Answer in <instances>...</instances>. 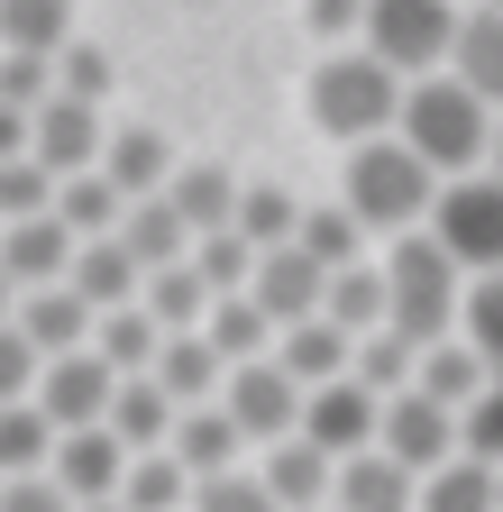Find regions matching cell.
I'll list each match as a JSON object with an SVG mask.
<instances>
[{"mask_svg":"<svg viewBox=\"0 0 503 512\" xmlns=\"http://www.w3.org/2000/svg\"><path fill=\"white\" fill-rule=\"evenodd\" d=\"M485 128H494V110H485L458 74H412L403 101H394V138H403L439 183L485 165Z\"/></svg>","mask_w":503,"mask_h":512,"instance_id":"cell-1","label":"cell"},{"mask_svg":"<svg viewBox=\"0 0 503 512\" xmlns=\"http://www.w3.org/2000/svg\"><path fill=\"white\" fill-rule=\"evenodd\" d=\"M430 192H439V174L394 138H357L348 147V174H339V211L366 229V238H403V229H421V211H430Z\"/></svg>","mask_w":503,"mask_h":512,"instance_id":"cell-2","label":"cell"},{"mask_svg":"<svg viewBox=\"0 0 503 512\" xmlns=\"http://www.w3.org/2000/svg\"><path fill=\"white\" fill-rule=\"evenodd\" d=\"M375 275H385V330H394V339L430 348V339L458 320V284H467V275H458L439 247H430V229H403V238H385Z\"/></svg>","mask_w":503,"mask_h":512,"instance_id":"cell-3","label":"cell"},{"mask_svg":"<svg viewBox=\"0 0 503 512\" xmlns=\"http://www.w3.org/2000/svg\"><path fill=\"white\" fill-rule=\"evenodd\" d=\"M302 101H311V128H321V138L357 147V138H385V128H394L403 74H385V64H375L366 46H339V55H321V64H311Z\"/></svg>","mask_w":503,"mask_h":512,"instance_id":"cell-4","label":"cell"},{"mask_svg":"<svg viewBox=\"0 0 503 512\" xmlns=\"http://www.w3.org/2000/svg\"><path fill=\"white\" fill-rule=\"evenodd\" d=\"M421 229H430V247L449 256L458 275H485V266H503V183L476 165V174H449L430 192V211H421Z\"/></svg>","mask_w":503,"mask_h":512,"instance_id":"cell-5","label":"cell"},{"mask_svg":"<svg viewBox=\"0 0 503 512\" xmlns=\"http://www.w3.org/2000/svg\"><path fill=\"white\" fill-rule=\"evenodd\" d=\"M449 28H458V0H366L357 46L385 64V74H439L449 64Z\"/></svg>","mask_w":503,"mask_h":512,"instance_id":"cell-6","label":"cell"},{"mask_svg":"<svg viewBox=\"0 0 503 512\" xmlns=\"http://www.w3.org/2000/svg\"><path fill=\"white\" fill-rule=\"evenodd\" d=\"M220 412H229V430L247 439V448H266V439H284L293 421H302V384L275 366V357H238V366H220V394H211Z\"/></svg>","mask_w":503,"mask_h":512,"instance_id":"cell-7","label":"cell"},{"mask_svg":"<svg viewBox=\"0 0 503 512\" xmlns=\"http://www.w3.org/2000/svg\"><path fill=\"white\" fill-rule=\"evenodd\" d=\"M366 448H385L394 467L430 476L439 458H458V412H449V403H430L421 384H403V394L375 403V439H366Z\"/></svg>","mask_w":503,"mask_h":512,"instance_id":"cell-8","label":"cell"},{"mask_svg":"<svg viewBox=\"0 0 503 512\" xmlns=\"http://www.w3.org/2000/svg\"><path fill=\"white\" fill-rule=\"evenodd\" d=\"M321 284H330V266H311L293 238H275V247H257V266H247L238 293L257 302L275 330H293V320H321Z\"/></svg>","mask_w":503,"mask_h":512,"instance_id":"cell-9","label":"cell"},{"mask_svg":"<svg viewBox=\"0 0 503 512\" xmlns=\"http://www.w3.org/2000/svg\"><path fill=\"white\" fill-rule=\"evenodd\" d=\"M110 384H119V375H110L92 348H65V357H37V384H28V403H37L55 430H83V421H101Z\"/></svg>","mask_w":503,"mask_h":512,"instance_id":"cell-10","label":"cell"},{"mask_svg":"<svg viewBox=\"0 0 503 512\" xmlns=\"http://www.w3.org/2000/svg\"><path fill=\"white\" fill-rule=\"evenodd\" d=\"M247 467H257V485L284 503V512H321L330 503V448H311L302 430H284V439H266V448H247Z\"/></svg>","mask_w":503,"mask_h":512,"instance_id":"cell-11","label":"cell"},{"mask_svg":"<svg viewBox=\"0 0 503 512\" xmlns=\"http://www.w3.org/2000/svg\"><path fill=\"white\" fill-rule=\"evenodd\" d=\"M101 110L92 101H65V92H46L37 110H28V156L46 165V174H83L92 156H101Z\"/></svg>","mask_w":503,"mask_h":512,"instance_id":"cell-12","label":"cell"},{"mask_svg":"<svg viewBox=\"0 0 503 512\" xmlns=\"http://www.w3.org/2000/svg\"><path fill=\"white\" fill-rule=\"evenodd\" d=\"M311 448H330V458H348V448H366L375 439V394L366 384H348V375H330V384H311L302 394V421H293Z\"/></svg>","mask_w":503,"mask_h":512,"instance_id":"cell-13","label":"cell"},{"mask_svg":"<svg viewBox=\"0 0 503 512\" xmlns=\"http://www.w3.org/2000/svg\"><path fill=\"white\" fill-rule=\"evenodd\" d=\"M119 467H129V448H119L101 421H83V430H55V448H46V476L65 485L74 503H101V494L119 485Z\"/></svg>","mask_w":503,"mask_h":512,"instance_id":"cell-14","label":"cell"},{"mask_svg":"<svg viewBox=\"0 0 503 512\" xmlns=\"http://www.w3.org/2000/svg\"><path fill=\"white\" fill-rule=\"evenodd\" d=\"M65 266H74V229L55 220V211L0 220V275H10L19 293H28V284H65Z\"/></svg>","mask_w":503,"mask_h":512,"instance_id":"cell-15","label":"cell"},{"mask_svg":"<svg viewBox=\"0 0 503 512\" xmlns=\"http://www.w3.org/2000/svg\"><path fill=\"white\" fill-rule=\"evenodd\" d=\"M439 74H458L485 110H503V10H458V28H449V64Z\"/></svg>","mask_w":503,"mask_h":512,"instance_id":"cell-16","label":"cell"},{"mask_svg":"<svg viewBox=\"0 0 503 512\" xmlns=\"http://www.w3.org/2000/svg\"><path fill=\"white\" fill-rule=\"evenodd\" d=\"M330 512H412V467H394L385 448H348L330 467Z\"/></svg>","mask_w":503,"mask_h":512,"instance_id":"cell-17","label":"cell"},{"mask_svg":"<svg viewBox=\"0 0 503 512\" xmlns=\"http://www.w3.org/2000/svg\"><path fill=\"white\" fill-rule=\"evenodd\" d=\"M165 458H174L183 476H220V467H247V439L229 430L220 403H183L174 430H165Z\"/></svg>","mask_w":503,"mask_h":512,"instance_id":"cell-18","label":"cell"},{"mask_svg":"<svg viewBox=\"0 0 503 512\" xmlns=\"http://www.w3.org/2000/svg\"><path fill=\"white\" fill-rule=\"evenodd\" d=\"M10 330L37 348V357H65V348H83V330H92V311L74 302V284H28L19 302H10Z\"/></svg>","mask_w":503,"mask_h":512,"instance_id":"cell-19","label":"cell"},{"mask_svg":"<svg viewBox=\"0 0 503 512\" xmlns=\"http://www.w3.org/2000/svg\"><path fill=\"white\" fill-rule=\"evenodd\" d=\"M92 174L119 192V202H138V192H156V183L174 174V147L156 138V128H101V156H92Z\"/></svg>","mask_w":503,"mask_h":512,"instance_id":"cell-20","label":"cell"},{"mask_svg":"<svg viewBox=\"0 0 503 512\" xmlns=\"http://www.w3.org/2000/svg\"><path fill=\"white\" fill-rule=\"evenodd\" d=\"M147 375H156V394H165L174 412L220 394V357H211V339H202V330H165V339H156V357H147Z\"/></svg>","mask_w":503,"mask_h":512,"instance_id":"cell-21","label":"cell"},{"mask_svg":"<svg viewBox=\"0 0 503 512\" xmlns=\"http://www.w3.org/2000/svg\"><path fill=\"white\" fill-rule=\"evenodd\" d=\"M485 375H494V366H485L458 330H439L430 348H412V384H421L430 403H449V412H467V403L485 394Z\"/></svg>","mask_w":503,"mask_h":512,"instance_id":"cell-22","label":"cell"},{"mask_svg":"<svg viewBox=\"0 0 503 512\" xmlns=\"http://www.w3.org/2000/svg\"><path fill=\"white\" fill-rule=\"evenodd\" d=\"M65 284H74L83 311H119V302H138V256L119 247V238H74Z\"/></svg>","mask_w":503,"mask_h":512,"instance_id":"cell-23","label":"cell"},{"mask_svg":"<svg viewBox=\"0 0 503 512\" xmlns=\"http://www.w3.org/2000/svg\"><path fill=\"white\" fill-rule=\"evenodd\" d=\"M156 192L174 202V220L193 229V238H211V229H229V202H238V174H229V165H183V156H174V174H165Z\"/></svg>","mask_w":503,"mask_h":512,"instance_id":"cell-24","label":"cell"},{"mask_svg":"<svg viewBox=\"0 0 503 512\" xmlns=\"http://www.w3.org/2000/svg\"><path fill=\"white\" fill-rule=\"evenodd\" d=\"M101 430H110V439L138 458V448H165V430H174V403L156 394V375H119V384H110V403H101Z\"/></svg>","mask_w":503,"mask_h":512,"instance_id":"cell-25","label":"cell"},{"mask_svg":"<svg viewBox=\"0 0 503 512\" xmlns=\"http://www.w3.org/2000/svg\"><path fill=\"white\" fill-rule=\"evenodd\" d=\"M110 238L138 256V275H147V266H174V256L193 247V229L174 220V202H165V192H138V202H119V229H110Z\"/></svg>","mask_w":503,"mask_h":512,"instance_id":"cell-26","label":"cell"},{"mask_svg":"<svg viewBox=\"0 0 503 512\" xmlns=\"http://www.w3.org/2000/svg\"><path fill=\"white\" fill-rule=\"evenodd\" d=\"M302 394L311 384H330V375H348V330H330V320H293V330H275V348H266Z\"/></svg>","mask_w":503,"mask_h":512,"instance_id":"cell-27","label":"cell"},{"mask_svg":"<svg viewBox=\"0 0 503 512\" xmlns=\"http://www.w3.org/2000/svg\"><path fill=\"white\" fill-rule=\"evenodd\" d=\"M412 512H494V467L485 458H439L430 476H412Z\"/></svg>","mask_w":503,"mask_h":512,"instance_id":"cell-28","label":"cell"},{"mask_svg":"<svg viewBox=\"0 0 503 512\" xmlns=\"http://www.w3.org/2000/svg\"><path fill=\"white\" fill-rule=\"evenodd\" d=\"M193 330L211 339V357H220V366H238V357H266V348H275V320H266L257 302H247V293H211V311L193 320Z\"/></svg>","mask_w":503,"mask_h":512,"instance_id":"cell-29","label":"cell"},{"mask_svg":"<svg viewBox=\"0 0 503 512\" xmlns=\"http://www.w3.org/2000/svg\"><path fill=\"white\" fill-rule=\"evenodd\" d=\"M321 320L330 330H385V275H375V256H357V266H330L321 284Z\"/></svg>","mask_w":503,"mask_h":512,"instance_id":"cell-30","label":"cell"},{"mask_svg":"<svg viewBox=\"0 0 503 512\" xmlns=\"http://www.w3.org/2000/svg\"><path fill=\"white\" fill-rule=\"evenodd\" d=\"M183 494H193V476H183L165 448H138V458L119 467V485H110L119 512H183Z\"/></svg>","mask_w":503,"mask_h":512,"instance_id":"cell-31","label":"cell"},{"mask_svg":"<svg viewBox=\"0 0 503 512\" xmlns=\"http://www.w3.org/2000/svg\"><path fill=\"white\" fill-rule=\"evenodd\" d=\"M449 330L503 375V266H485V275H467L458 284V320H449Z\"/></svg>","mask_w":503,"mask_h":512,"instance_id":"cell-32","label":"cell"},{"mask_svg":"<svg viewBox=\"0 0 503 512\" xmlns=\"http://www.w3.org/2000/svg\"><path fill=\"white\" fill-rule=\"evenodd\" d=\"M46 211L65 220L74 238H110V229H119V192L83 165V174H55V202H46Z\"/></svg>","mask_w":503,"mask_h":512,"instance_id":"cell-33","label":"cell"},{"mask_svg":"<svg viewBox=\"0 0 503 512\" xmlns=\"http://www.w3.org/2000/svg\"><path fill=\"white\" fill-rule=\"evenodd\" d=\"M348 384H366L375 403L403 394V384H412V339H394V330H357V339H348Z\"/></svg>","mask_w":503,"mask_h":512,"instance_id":"cell-34","label":"cell"},{"mask_svg":"<svg viewBox=\"0 0 503 512\" xmlns=\"http://www.w3.org/2000/svg\"><path fill=\"white\" fill-rule=\"evenodd\" d=\"M293 247L311 256V266H357V256H366L375 238H366V229H357L339 202H321V211H293Z\"/></svg>","mask_w":503,"mask_h":512,"instance_id":"cell-35","label":"cell"},{"mask_svg":"<svg viewBox=\"0 0 503 512\" xmlns=\"http://www.w3.org/2000/svg\"><path fill=\"white\" fill-rule=\"evenodd\" d=\"M293 211H302L293 192L257 174V183H238V202H229V229H238L247 247H275V238H293Z\"/></svg>","mask_w":503,"mask_h":512,"instance_id":"cell-36","label":"cell"},{"mask_svg":"<svg viewBox=\"0 0 503 512\" xmlns=\"http://www.w3.org/2000/svg\"><path fill=\"white\" fill-rule=\"evenodd\" d=\"M65 37H74V0H0V46L55 55Z\"/></svg>","mask_w":503,"mask_h":512,"instance_id":"cell-37","label":"cell"},{"mask_svg":"<svg viewBox=\"0 0 503 512\" xmlns=\"http://www.w3.org/2000/svg\"><path fill=\"white\" fill-rule=\"evenodd\" d=\"M55 448V421L37 403H0V476H37Z\"/></svg>","mask_w":503,"mask_h":512,"instance_id":"cell-38","label":"cell"},{"mask_svg":"<svg viewBox=\"0 0 503 512\" xmlns=\"http://www.w3.org/2000/svg\"><path fill=\"white\" fill-rule=\"evenodd\" d=\"M183 512H284V503L257 485V467H220V476H193Z\"/></svg>","mask_w":503,"mask_h":512,"instance_id":"cell-39","label":"cell"},{"mask_svg":"<svg viewBox=\"0 0 503 512\" xmlns=\"http://www.w3.org/2000/svg\"><path fill=\"white\" fill-rule=\"evenodd\" d=\"M55 92H65V101H110V55L92 46V37H65V46H55Z\"/></svg>","mask_w":503,"mask_h":512,"instance_id":"cell-40","label":"cell"},{"mask_svg":"<svg viewBox=\"0 0 503 512\" xmlns=\"http://www.w3.org/2000/svg\"><path fill=\"white\" fill-rule=\"evenodd\" d=\"M55 202V174L37 156H0V220H37Z\"/></svg>","mask_w":503,"mask_h":512,"instance_id":"cell-41","label":"cell"},{"mask_svg":"<svg viewBox=\"0 0 503 512\" xmlns=\"http://www.w3.org/2000/svg\"><path fill=\"white\" fill-rule=\"evenodd\" d=\"M0 512H74V494L37 467V476H0Z\"/></svg>","mask_w":503,"mask_h":512,"instance_id":"cell-42","label":"cell"},{"mask_svg":"<svg viewBox=\"0 0 503 512\" xmlns=\"http://www.w3.org/2000/svg\"><path fill=\"white\" fill-rule=\"evenodd\" d=\"M28 384H37V348L0 320V403H28Z\"/></svg>","mask_w":503,"mask_h":512,"instance_id":"cell-43","label":"cell"},{"mask_svg":"<svg viewBox=\"0 0 503 512\" xmlns=\"http://www.w3.org/2000/svg\"><path fill=\"white\" fill-rule=\"evenodd\" d=\"M357 19H366V0H311V28L339 46H357Z\"/></svg>","mask_w":503,"mask_h":512,"instance_id":"cell-44","label":"cell"},{"mask_svg":"<svg viewBox=\"0 0 503 512\" xmlns=\"http://www.w3.org/2000/svg\"><path fill=\"white\" fill-rule=\"evenodd\" d=\"M0 156H28V110H0Z\"/></svg>","mask_w":503,"mask_h":512,"instance_id":"cell-45","label":"cell"},{"mask_svg":"<svg viewBox=\"0 0 503 512\" xmlns=\"http://www.w3.org/2000/svg\"><path fill=\"white\" fill-rule=\"evenodd\" d=\"M485 174L503 183V110H494V128H485Z\"/></svg>","mask_w":503,"mask_h":512,"instance_id":"cell-46","label":"cell"},{"mask_svg":"<svg viewBox=\"0 0 503 512\" xmlns=\"http://www.w3.org/2000/svg\"><path fill=\"white\" fill-rule=\"evenodd\" d=\"M10 302H19V284H10V275H0V320H10Z\"/></svg>","mask_w":503,"mask_h":512,"instance_id":"cell-47","label":"cell"},{"mask_svg":"<svg viewBox=\"0 0 503 512\" xmlns=\"http://www.w3.org/2000/svg\"><path fill=\"white\" fill-rule=\"evenodd\" d=\"M74 512H119V503H110V494H101V503H74Z\"/></svg>","mask_w":503,"mask_h":512,"instance_id":"cell-48","label":"cell"},{"mask_svg":"<svg viewBox=\"0 0 503 512\" xmlns=\"http://www.w3.org/2000/svg\"><path fill=\"white\" fill-rule=\"evenodd\" d=\"M494 512H503V467H494Z\"/></svg>","mask_w":503,"mask_h":512,"instance_id":"cell-49","label":"cell"},{"mask_svg":"<svg viewBox=\"0 0 503 512\" xmlns=\"http://www.w3.org/2000/svg\"><path fill=\"white\" fill-rule=\"evenodd\" d=\"M485 10H503V0H485Z\"/></svg>","mask_w":503,"mask_h":512,"instance_id":"cell-50","label":"cell"},{"mask_svg":"<svg viewBox=\"0 0 503 512\" xmlns=\"http://www.w3.org/2000/svg\"><path fill=\"white\" fill-rule=\"evenodd\" d=\"M494 394H503V375H494Z\"/></svg>","mask_w":503,"mask_h":512,"instance_id":"cell-51","label":"cell"},{"mask_svg":"<svg viewBox=\"0 0 503 512\" xmlns=\"http://www.w3.org/2000/svg\"><path fill=\"white\" fill-rule=\"evenodd\" d=\"M321 512H330V503H321Z\"/></svg>","mask_w":503,"mask_h":512,"instance_id":"cell-52","label":"cell"}]
</instances>
